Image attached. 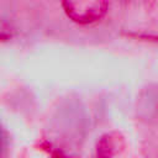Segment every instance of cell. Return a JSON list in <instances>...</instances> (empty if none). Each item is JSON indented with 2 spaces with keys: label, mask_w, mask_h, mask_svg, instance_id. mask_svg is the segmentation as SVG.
Segmentation results:
<instances>
[{
  "label": "cell",
  "mask_w": 158,
  "mask_h": 158,
  "mask_svg": "<svg viewBox=\"0 0 158 158\" xmlns=\"http://www.w3.org/2000/svg\"><path fill=\"white\" fill-rule=\"evenodd\" d=\"M147 1H148V0H147ZM149 1H151V2H154V4H157V2H158V0H149Z\"/></svg>",
  "instance_id": "2"
},
{
  "label": "cell",
  "mask_w": 158,
  "mask_h": 158,
  "mask_svg": "<svg viewBox=\"0 0 158 158\" xmlns=\"http://www.w3.org/2000/svg\"><path fill=\"white\" fill-rule=\"evenodd\" d=\"M65 15L80 25H90L100 21L109 6V0H60Z\"/></svg>",
  "instance_id": "1"
}]
</instances>
